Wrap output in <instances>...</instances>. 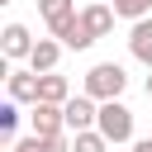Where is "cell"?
<instances>
[{"instance_id": "cell-5", "label": "cell", "mask_w": 152, "mask_h": 152, "mask_svg": "<svg viewBox=\"0 0 152 152\" xmlns=\"http://www.w3.org/2000/svg\"><path fill=\"white\" fill-rule=\"evenodd\" d=\"M5 90H10V100H19V104H33L38 100V71L28 66V71H5Z\"/></svg>"}, {"instance_id": "cell-1", "label": "cell", "mask_w": 152, "mask_h": 152, "mask_svg": "<svg viewBox=\"0 0 152 152\" xmlns=\"http://www.w3.org/2000/svg\"><path fill=\"white\" fill-rule=\"evenodd\" d=\"M81 90H86V95H95V100H119V95L128 90V71H124L119 62H95V66L86 71Z\"/></svg>"}, {"instance_id": "cell-10", "label": "cell", "mask_w": 152, "mask_h": 152, "mask_svg": "<svg viewBox=\"0 0 152 152\" xmlns=\"http://www.w3.org/2000/svg\"><path fill=\"white\" fill-rule=\"evenodd\" d=\"M38 100L66 104V100H71V81H66L62 71H38Z\"/></svg>"}, {"instance_id": "cell-9", "label": "cell", "mask_w": 152, "mask_h": 152, "mask_svg": "<svg viewBox=\"0 0 152 152\" xmlns=\"http://www.w3.org/2000/svg\"><path fill=\"white\" fill-rule=\"evenodd\" d=\"M114 19H119V14H114V5H104V0H95V5H86V10H81V24H86L95 38H104V33L114 28Z\"/></svg>"}, {"instance_id": "cell-20", "label": "cell", "mask_w": 152, "mask_h": 152, "mask_svg": "<svg viewBox=\"0 0 152 152\" xmlns=\"http://www.w3.org/2000/svg\"><path fill=\"white\" fill-rule=\"evenodd\" d=\"M0 5H10V0H0Z\"/></svg>"}, {"instance_id": "cell-8", "label": "cell", "mask_w": 152, "mask_h": 152, "mask_svg": "<svg viewBox=\"0 0 152 152\" xmlns=\"http://www.w3.org/2000/svg\"><path fill=\"white\" fill-rule=\"evenodd\" d=\"M62 48H66V43H62L57 33H52V38H38V43H33V52H28V66H33V71H57Z\"/></svg>"}, {"instance_id": "cell-16", "label": "cell", "mask_w": 152, "mask_h": 152, "mask_svg": "<svg viewBox=\"0 0 152 152\" xmlns=\"http://www.w3.org/2000/svg\"><path fill=\"white\" fill-rule=\"evenodd\" d=\"M38 152H71V138H66V133H52V138H38Z\"/></svg>"}, {"instance_id": "cell-7", "label": "cell", "mask_w": 152, "mask_h": 152, "mask_svg": "<svg viewBox=\"0 0 152 152\" xmlns=\"http://www.w3.org/2000/svg\"><path fill=\"white\" fill-rule=\"evenodd\" d=\"M128 52L152 71V14H147V19H133V28H128Z\"/></svg>"}, {"instance_id": "cell-11", "label": "cell", "mask_w": 152, "mask_h": 152, "mask_svg": "<svg viewBox=\"0 0 152 152\" xmlns=\"http://www.w3.org/2000/svg\"><path fill=\"white\" fill-rule=\"evenodd\" d=\"M52 33H57V38H62V43H66L71 52H86V48L95 43V33H90V28L81 24V14H76V19H66V24H62V28H52Z\"/></svg>"}, {"instance_id": "cell-15", "label": "cell", "mask_w": 152, "mask_h": 152, "mask_svg": "<svg viewBox=\"0 0 152 152\" xmlns=\"http://www.w3.org/2000/svg\"><path fill=\"white\" fill-rule=\"evenodd\" d=\"M0 128H5V142H14V128H19V100H5V104H0Z\"/></svg>"}, {"instance_id": "cell-17", "label": "cell", "mask_w": 152, "mask_h": 152, "mask_svg": "<svg viewBox=\"0 0 152 152\" xmlns=\"http://www.w3.org/2000/svg\"><path fill=\"white\" fill-rule=\"evenodd\" d=\"M10 152H38V133H33V138H24V142H10Z\"/></svg>"}, {"instance_id": "cell-18", "label": "cell", "mask_w": 152, "mask_h": 152, "mask_svg": "<svg viewBox=\"0 0 152 152\" xmlns=\"http://www.w3.org/2000/svg\"><path fill=\"white\" fill-rule=\"evenodd\" d=\"M133 152H152V138H138V142H133Z\"/></svg>"}, {"instance_id": "cell-6", "label": "cell", "mask_w": 152, "mask_h": 152, "mask_svg": "<svg viewBox=\"0 0 152 152\" xmlns=\"http://www.w3.org/2000/svg\"><path fill=\"white\" fill-rule=\"evenodd\" d=\"M33 43H38V38H28V28H24V24H5V33H0V48H5V57H10V62H19V57L28 62Z\"/></svg>"}, {"instance_id": "cell-4", "label": "cell", "mask_w": 152, "mask_h": 152, "mask_svg": "<svg viewBox=\"0 0 152 152\" xmlns=\"http://www.w3.org/2000/svg\"><path fill=\"white\" fill-rule=\"evenodd\" d=\"M28 124H33L38 138L66 133V114H62V104H52V100H33V104H28Z\"/></svg>"}, {"instance_id": "cell-13", "label": "cell", "mask_w": 152, "mask_h": 152, "mask_svg": "<svg viewBox=\"0 0 152 152\" xmlns=\"http://www.w3.org/2000/svg\"><path fill=\"white\" fill-rule=\"evenodd\" d=\"M109 147V138L100 133V128H81V133H71V152H104Z\"/></svg>"}, {"instance_id": "cell-12", "label": "cell", "mask_w": 152, "mask_h": 152, "mask_svg": "<svg viewBox=\"0 0 152 152\" xmlns=\"http://www.w3.org/2000/svg\"><path fill=\"white\" fill-rule=\"evenodd\" d=\"M38 14L48 28H62L66 19H76V0H38Z\"/></svg>"}, {"instance_id": "cell-2", "label": "cell", "mask_w": 152, "mask_h": 152, "mask_svg": "<svg viewBox=\"0 0 152 152\" xmlns=\"http://www.w3.org/2000/svg\"><path fill=\"white\" fill-rule=\"evenodd\" d=\"M95 128H100L109 142H133V109H128L124 100H100Z\"/></svg>"}, {"instance_id": "cell-19", "label": "cell", "mask_w": 152, "mask_h": 152, "mask_svg": "<svg viewBox=\"0 0 152 152\" xmlns=\"http://www.w3.org/2000/svg\"><path fill=\"white\" fill-rule=\"evenodd\" d=\"M142 90H147V100H152V76H147V86H142Z\"/></svg>"}, {"instance_id": "cell-3", "label": "cell", "mask_w": 152, "mask_h": 152, "mask_svg": "<svg viewBox=\"0 0 152 152\" xmlns=\"http://www.w3.org/2000/svg\"><path fill=\"white\" fill-rule=\"evenodd\" d=\"M62 114H66V133H81V128H95V119H100V100L95 95H71L66 104H62Z\"/></svg>"}, {"instance_id": "cell-14", "label": "cell", "mask_w": 152, "mask_h": 152, "mask_svg": "<svg viewBox=\"0 0 152 152\" xmlns=\"http://www.w3.org/2000/svg\"><path fill=\"white\" fill-rule=\"evenodd\" d=\"M119 19H147L152 14V0H109Z\"/></svg>"}]
</instances>
